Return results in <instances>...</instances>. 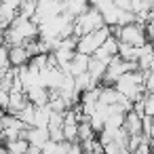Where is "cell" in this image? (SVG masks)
Instances as JSON below:
<instances>
[{
	"label": "cell",
	"instance_id": "1",
	"mask_svg": "<svg viewBox=\"0 0 154 154\" xmlns=\"http://www.w3.org/2000/svg\"><path fill=\"white\" fill-rule=\"evenodd\" d=\"M32 38H38V26L30 17L15 15L13 21L2 30V42L7 47H11V45H23L26 40H32Z\"/></svg>",
	"mask_w": 154,
	"mask_h": 154
},
{
	"label": "cell",
	"instance_id": "2",
	"mask_svg": "<svg viewBox=\"0 0 154 154\" xmlns=\"http://www.w3.org/2000/svg\"><path fill=\"white\" fill-rule=\"evenodd\" d=\"M101 26H106V23H103V17H101V13H99L95 7H91V5H89V9H87L85 13H80V15L74 17V34H76V36H82V34H87V32H93V30H97V28H101Z\"/></svg>",
	"mask_w": 154,
	"mask_h": 154
},
{
	"label": "cell",
	"instance_id": "3",
	"mask_svg": "<svg viewBox=\"0 0 154 154\" xmlns=\"http://www.w3.org/2000/svg\"><path fill=\"white\" fill-rule=\"evenodd\" d=\"M108 36H112L108 26H101V28H97V30H93V32H87V34L78 36V40H76V51L91 55V53H93Z\"/></svg>",
	"mask_w": 154,
	"mask_h": 154
},
{
	"label": "cell",
	"instance_id": "4",
	"mask_svg": "<svg viewBox=\"0 0 154 154\" xmlns=\"http://www.w3.org/2000/svg\"><path fill=\"white\" fill-rule=\"evenodd\" d=\"M116 38L122 40V42H129V45H133V47H141L143 42H148L146 32H143V26H139V23H135V21H131V23H127V26H120V32H118Z\"/></svg>",
	"mask_w": 154,
	"mask_h": 154
},
{
	"label": "cell",
	"instance_id": "5",
	"mask_svg": "<svg viewBox=\"0 0 154 154\" xmlns=\"http://www.w3.org/2000/svg\"><path fill=\"white\" fill-rule=\"evenodd\" d=\"M87 66H89V55L80 53V51H74V55H72V59H70V63L66 68V74L76 76L80 72H87Z\"/></svg>",
	"mask_w": 154,
	"mask_h": 154
},
{
	"label": "cell",
	"instance_id": "6",
	"mask_svg": "<svg viewBox=\"0 0 154 154\" xmlns=\"http://www.w3.org/2000/svg\"><path fill=\"white\" fill-rule=\"evenodd\" d=\"M28 61H30V55H28L23 45H11L9 47V63L13 68H19V66H23Z\"/></svg>",
	"mask_w": 154,
	"mask_h": 154
},
{
	"label": "cell",
	"instance_id": "7",
	"mask_svg": "<svg viewBox=\"0 0 154 154\" xmlns=\"http://www.w3.org/2000/svg\"><path fill=\"white\" fill-rule=\"evenodd\" d=\"M28 101H30V99H28L26 91H9V108H7V112L19 114V112L26 108Z\"/></svg>",
	"mask_w": 154,
	"mask_h": 154
},
{
	"label": "cell",
	"instance_id": "8",
	"mask_svg": "<svg viewBox=\"0 0 154 154\" xmlns=\"http://www.w3.org/2000/svg\"><path fill=\"white\" fill-rule=\"evenodd\" d=\"M122 127L129 135H135V133H141V116L135 114L133 110L125 112V120H122Z\"/></svg>",
	"mask_w": 154,
	"mask_h": 154
},
{
	"label": "cell",
	"instance_id": "9",
	"mask_svg": "<svg viewBox=\"0 0 154 154\" xmlns=\"http://www.w3.org/2000/svg\"><path fill=\"white\" fill-rule=\"evenodd\" d=\"M106 68H108V63H106V61H101V59H97V57L89 55V66H87V72H89V74L97 80V82H101V76H103Z\"/></svg>",
	"mask_w": 154,
	"mask_h": 154
},
{
	"label": "cell",
	"instance_id": "10",
	"mask_svg": "<svg viewBox=\"0 0 154 154\" xmlns=\"http://www.w3.org/2000/svg\"><path fill=\"white\" fill-rule=\"evenodd\" d=\"M28 146H30V141L26 137H15V139H7L5 141L7 152H13V154H26L28 152Z\"/></svg>",
	"mask_w": 154,
	"mask_h": 154
},
{
	"label": "cell",
	"instance_id": "11",
	"mask_svg": "<svg viewBox=\"0 0 154 154\" xmlns=\"http://www.w3.org/2000/svg\"><path fill=\"white\" fill-rule=\"evenodd\" d=\"M74 85H76L78 91H85V89H91V87H95V85H99V82H97L89 72H80V74L74 76Z\"/></svg>",
	"mask_w": 154,
	"mask_h": 154
},
{
	"label": "cell",
	"instance_id": "12",
	"mask_svg": "<svg viewBox=\"0 0 154 154\" xmlns=\"http://www.w3.org/2000/svg\"><path fill=\"white\" fill-rule=\"evenodd\" d=\"M76 135H78V141H85V139H93V137H97V133L93 131L89 118L78 120V131H76Z\"/></svg>",
	"mask_w": 154,
	"mask_h": 154
},
{
	"label": "cell",
	"instance_id": "13",
	"mask_svg": "<svg viewBox=\"0 0 154 154\" xmlns=\"http://www.w3.org/2000/svg\"><path fill=\"white\" fill-rule=\"evenodd\" d=\"M34 112H36V106H34L32 101H28V103H26V108H23V110H21L17 116L23 120V125L32 127V125H34Z\"/></svg>",
	"mask_w": 154,
	"mask_h": 154
},
{
	"label": "cell",
	"instance_id": "14",
	"mask_svg": "<svg viewBox=\"0 0 154 154\" xmlns=\"http://www.w3.org/2000/svg\"><path fill=\"white\" fill-rule=\"evenodd\" d=\"M34 13H36V0H21V5H19V9H17V15L32 19Z\"/></svg>",
	"mask_w": 154,
	"mask_h": 154
},
{
	"label": "cell",
	"instance_id": "15",
	"mask_svg": "<svg viewBox=\"0 0 154 154\" xmlns=\"http://www.w3.org/2000/svg\"><path fill=\"white\" fill-rule=\"evenodd\" d=\"M133 152H137V154H146V152H152V148H150V137H146V135L141 133V141L137 143V148H135Z\"/></svg>",
	"mask_w": 154,
	"mask_h": 154
},
{
	"label": "cell",
	"instance_id": "16",
	"mask_svg": "<svg viewBox=\"0 0 154 154\" xmlns=\"http://www.w3.org/2000/svg\"><path fill=\"white\" fill-rule=\"evenodd\" d=\"M143 110L148 116H154V93H146L143 97Z\"/></svg>",
	"mask_w": 154,
	"mask_h": 154
},
{
	"label": "cell",
	"instance_id": "17",
	"mask_svg": "<svg viewBox=\"0 0 154 154\" xmlns=\"http://www.w3.org/2000/svg\"><path fill=\"white\" fill-rule=\"evenodd\" d=\"M89 5H91V7H95L99 13H103L106 9H110V7L114 5V0H89Z\"/></svg>",
	"mask_w": 154,
	"mask_h": 154
},
{
	"label": "cell",
	"instance_id": "18",
	"mask_svg": "<svg viewBox=\"0 0 154 154\" xmlns=\"http://www.w3.org/2000/svg\"><path fill=\"white\" fill-rule=\"evenodd\" d=\"M0 68H11L9 63V47L0 45Z\"/></svg>",
	"mask_w": 154,
	"mask_h": 154
},
{
	"label": "cell",
	"instance_id": "19",
	"mask_svg": "<svg viewBox=\"0 0 154 154\" xmlns=\"http://www.w3.org/2000/svg\"><path fill=\"white\" fill-rule=\"evenodd\" d=\"M7 108H9V91H2V89H0V110L7 112Z\"/></svg>",
	"mask_w": 154,
	"mask_h": 154
},
{
	"label": "cell",
	"instance_id": "20",
	"mask_svg": "<svg viewBox=\"0 0 154 154\" xmlns=\"http://www.w3.org/2000/svg\"><path fill=\"white\" fill-rule=\"evenodd\" d=\"M150 148L154 150V137H150Z\"/></svg>",
	"mask_w": 154,
	"mask_h": 154
},
{
	"label": "cell",
	"instance_id": "21",
	"mask_svg": "<svg viewBox=\"0 0 154 154\" xmlns=\"http://www.w3.org/2000/svg\"><path fill=\"white\" fill-rule=\"evenodd\" d=\"M2 114H5V112H2V110H0V127H2Z\"/></svg>",
	"mask_w": 154,
	"mask_h": 154
},
{
	"label": "cell",
	"instance_id": "22",
	"mask_svg": "<svg viewBox=\"0 0 154 154\" xmlns=\"http://www.w3.org/2000/svg\"><path fill=\"white\" fill-rule=\"evenodd\" d=\"M143 2H146V5H152V2H154V0H143Z\"/></svg>",
	"mask_w": 154,
	"mask_h": 154
},
{
	"label": "cell",
	"instance_id": "23",
	"mask_svg": "<svg viewBox=\"0 0 154 154\" xmlns=\"http://www.w3.org/2000/svg\"><path fill=\"white\" fill-rule=\"evenodd\" d=\"M0 45H5V42H2V32H0Z\"/></svg>",
	"mask_w": 154,
	"mask_h": 154
},
{
	"label": "cell",
	"instance_id": "24",
	"mask_svg": "<svg viewBox=\"0 0 154 154\" xmlns=\"http://www.w3.org/2000/svg\"><path fill=\"white\" fill-rule=\"evenodd\" d=\"M0 2H2V0H0Z\"/></svg>",
	"mask_w": 154,
	"mask_h": 154
}]
</instances>
